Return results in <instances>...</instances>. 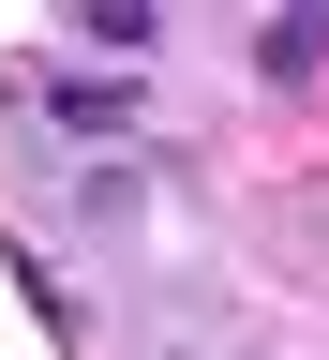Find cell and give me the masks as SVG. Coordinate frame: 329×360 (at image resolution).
I'll use <instances>...</instances> for the list:
<instances>
[{"label": "cell", "mask_w": 329, "mask_h": 360, "mask_svg": "<svg viewBox=\"0 0 329 360\" xmlns=\"http://www.w3.org/2000/svg\"><path fill=\"white\" fill-rule=\"evenodd\" d=\"M255 45H269V75H314V60H329V15H269Z\"/></svg>", "instance_id": "cell-1"}]
</instances>
